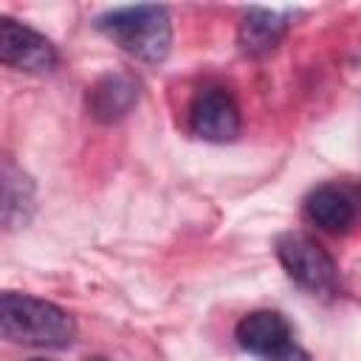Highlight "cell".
I'll list each match as a JSON object with an SVG mask.
<instances>
[{"mask_svg":"<svg viewBox=\"0 0 361 361\" xmlns=\"http://www.w3.org/2000/svg\"><path fill=\"white\" fill-rule=\"evenodd\" d=\"M0 327L3 338L25 347H68L76 336V324L68 310L54 302L28 296V293H3L0 296Z\"/></svg>","mask_w":361,"mask_h":361,"instance_id":"1","label":"cell"},{"mask_svg":"<svg viewBox=\"0 0 361 361\" xmlns=\"http://www.w3.org/2000/svg\"><path fill=\"white\" fill-rule=\"evenodd\" d=\"M96 28L130 56L158 65L172 48V20L164 6H124L104 11Z\"/></svg>","mask_w":361,"mask_h":361,"instance_id":"2","label":"cell"},{"mask_svg":"<svg viewBox=\"0 0 361 361\" xmlns=\"http://www.w3.org/2000/svg\"><path fill=\"white\" fill-rule=\"evenodd\" d=\"M276 257L285 268V274L305 290L316 293H333L338 285V268L333 257L307 234L288 231L276 240Z\"/></svg>","mask_w":361,"mask_h":361,"instance_id":"3","label":"cell"},{"mask_svg":"<svg viewBox=\"0 0 361 361\" xmlns=\"http://www.w3.org/2000/svg\"><path fill=\"white\" fill-rule=\"evenodd\" d=\"M237 344L262 361H310L307 353L293 341L290 327L276 310H254L240 319Z\"/></svg>","mask_w":361,"mask_h":361,"instance_id":"4","label":"cell"},{"mask_svg":"<svg viewBox=\"0 0 361 361\" xmlns=\"http://www.w3.org/2000/svg\"><path fill=\"white\" fill-rule=\"evenodd\" d=\"M0 59L3 65L25 73H48L56 68L54 45L25 23L0 17Z\"/></svg>","mask_w":361,"mask_h":361,"instance_id":"5","label":"cell"},{"mask_svg":"<svg viewBox=\"0 0 361 361\" xmlns=\"http://www.w3.org/2000/svg\"><path fill=\"white\" fill-rule=\"evenodd\" d=\"M189 127L203 141H234L240 133V107L223 87H206L189 107Z\"/></svg>","mask_w":361,"mask_h":361,"instance_id":"6","label":"cell"},{"mask_svg":"<svg viewBox=\"0 0 361 361\" xmlns=\"http://www.w3.org/2000/svg\"><path fill=\"white\" fill-rule=\"evenodd\" d=\"M355 214H358L355 197L344 186L324 183L305 197V217L324 231H333V234L350 231V226L355 223Z\"/></svg>","mask_w":361,"mask_h":361,"instance_id":"7","label":"cell"},{"mask_svg":"<svg viewBox=\"0 0 361 361\" xmlns=\"http://www.w3.org/2000/svg\"><path fill=\"white\" fill-rule=\"evenodd\" d=\"M135 102H138V82L127 73H107L87 93V107L93 118L107 124L124 118L135 107Z\"/></svg>","mask_w":361,"mask_h":361,"instance_id":"8","label":"cell"},{"mask_svg":"<svg viewBox=\"0 0 361 361\" xmlns=\"http://www.w3.org/2000/svg\"><path fill=\"white\" fill-rule=\"evenodd\" d=\"M290 17L285 11H271V8H248L240 31H237V42L248 56H265L271 54L279 39L288 31Z\"/></svg>","mask_w":361,"mask_h":361,"instance_id":"9","label":"cell"},{"mask_svg":"<svg viewBox=\"0 0 361 361\" xmlns=\"http://www.w3.org/2000/svg\"><path fill=\"white\" fill-rule=\"evenodd\" d=\"M34 206V183L23 169L14 166L11 158L3 161V223L6 228H17L28 220Z\"/></svg>","mask_w":361,"mask_h":361,"instance_id":"10","label":"cell"},{"mask_svg":"<svg viewBox=\"0 0 361 361\" xmlns=\"http://www.w3.org/2000/svg\"><path fill=\"white\" fill-rule=\"evenodd\" d=\"M93 361H104V358H93Z\"/></svg>","mask_w":361,"mask_h":361,"instance_id":"11","label":"cell"}]
</instances>
